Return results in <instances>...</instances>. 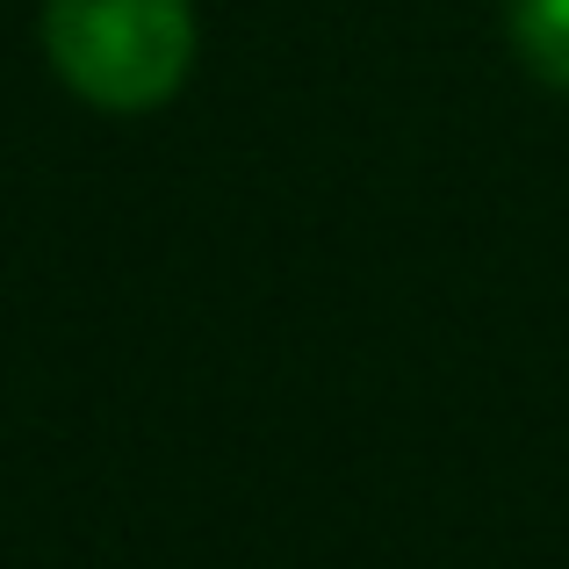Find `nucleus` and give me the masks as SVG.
<instances>
[{
  "mask_svg": "<svg viewBox=\"0 0 569 569\" xmlns=\"http://www.w3.org/2000/svg\"><path fill=\"white\" fill-rule=\"evenodd\" d=\"M512 43L548 87L569 94V0H512Z\"/></svg>",
  "mask_w": 569,
  "mask_h": 569,
  "instance_id": "f03ea898",
  "label": "nucleus"
},
{
  "mask_svg": "<svg viewBox=\"0 0 569 569\" xmlns=\"http://www.w3.org/2000/svg\"><path fill=\"white\" fill-rule=\"evenodd\" d=\"M43 51L87 109L144 116L188 80L194 8L188 0H43Z\"/></svg>",
  "mask_w": 569,
  "mask_h": 569,
  "instance_id": "f257e3e1",
  "label": "nucleus"
}]
</instances>
